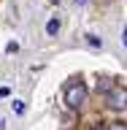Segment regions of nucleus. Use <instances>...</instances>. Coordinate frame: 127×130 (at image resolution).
<instances>
[{"label": "nucleus", "mask_w": 127, "mask_h": 130, "mask_svg": "<svg viewBox=\"0 0 127 130\" xmlns=\"http://www.w3.org/2000/svg\"><path fill=\"white\" fill-rule=\"evenodd\" d=\"M87 103V84L79 79H73L68 87H65V106L68 108H81Z\"/></svg>", "instance_id": "obj_1"}, {"label": "nucleus", "mask_w": 127, "mask_h": 130, "mask_svg": "<svg viewBox=\"0 0 127 130\" xmlns=\"http://www.w3.org/2000/svg\"><path fill=\"white\" fill-rule=\"evenodd\" d=\"M105 103L111 108H116V111H124L127 108V89L122 84H111V89L105 92Z\"/></svg>", "instance_id": "obj_2"}, {"label": "nucleus", "mask_w": 127, "mask_h": 130, "mask_svg": "<svg viewBox=\"0 0 127 130\" xmlns=\"http://www.w3.org/2000/svg\"><path fill=\"white\" fill-rule=\"evenodd\" d=\"M57 30H60V22H57V19H51V22L46 24V32H49V35H54Z\"/></svg>", "instance_id": "obj_3"}, {"label": "nucleus", "mask_w": 127, "mask_h": 130, "mask_svg": "<svg viewBox=\"0 0 127 130\" xmlns=\"http://www.w3.org/2000/svg\"><path fill=\"white\" fill-rule=\"evenodd\" d=\"M105 130H127V127H124V122H108Z\"/></svg>", "instance_id": "obj_4"}, {"label": "nucleus", "mask_w": 127, "mask_h": 130, "mask_svg": "<svg viewBox=\"0 0 127 130\" xmlns=\"http://www.w3.org/2000/svg\"><path fill=\"white\" fill-rule=\"evenodd\" d=\"M87 41L92 43V46H100V38H97V35H87Z\"/></svg>", "instance_id": "obj_5"}, {"label": "nucleus", "mask_w": 127, "mask_h": 130, "mask_svg": "<svg viewBox=\"0 0 127 130\" xmlns=\"http://www.w3.org/2000/svg\"><path fill=\"white\" fill-rule=\"evenodd\" d=\"M14 111H16V114H24V106L19 103V100H14Z\"/></svg>", "instance_id": "obj_6"}, {"label": "nucleus", "mask_w": 127, "mask_h": 130, "mask_svg": "<svg viewBox=\"0 0 127 130\" xmlns=\"http://www.w3.org/2000/svg\"><path fill=\"white\" fill-rule=\"evenodd\" d=\"M124 46H127V30H124Z\"/></svg>", "instance_id": "obj_7"}, {"label": "nucleus", "mask_w": 127, "mask_h": 130, "mask_svg": "<svg viewBox=\"0 0 127 130\" xmlns=\"http://www.w3.org/2000/svg\"><path fill=\"white\" fill-rule=\"evenodd\" d=\"M51 3H65V0H51Z\"/></svg>", "instance_id": "obj_8"}]
</instances>
